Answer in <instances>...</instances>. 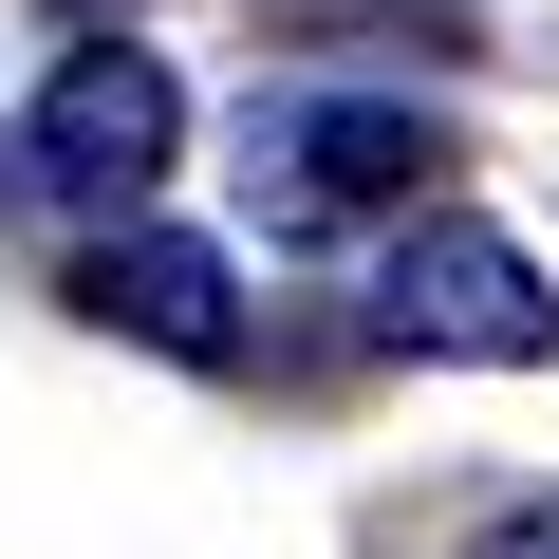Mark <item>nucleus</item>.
Returning a JSON list of instances; mask_svg holds the SVG:
<instances>
[{"mask_svg":"<svg viewBox=\"0 0 559 559\" xmlns=\"http://www.w3.org/2000/svg\"><path fill=\"white\" fill-rule=\"evenodd\" d=\"M75 318H94V336H131V355H168V373H242V355H261L242 261H224V242H187V224H150V205L75 242Z\"/></svg>","mask_w":559,"mask_h":559,"instance_id":"4","label":"nucleus"},{"mask_svg":"<svg viewBox=\"0 0 559 559\" xmlns=\"http://www.w3.org/2000/svg\"><path fill=\"white\" fill-rule=\"evenodd\" d=\"M373 336L392 355H448V373H540L559 355V280L485 224V205H411L373 242Z\"/></svg>","mask_w":559,"mask_h":559,"instance_id":"3","label":"nucleus"},{"mask_svg":"<svg viewBox=\"0 0 559 559\" xmlns=\"http://www.w3.org/2000/svg\"><path fill=\"white\" fill-rule=\"evenodd\" d=\"M280 20H411V38H466V0H280Z\"/></svg>","mask_w":559,"mask_h":559,"instance_id":"6","label":"nucleus"},{"mask_svg":"<svg viewBox=\"0 0 559 559\" xmlns=\"http://www.w3.org/2000/svg\"><path fill=\"white\" fill-rule=\"evenodd\" d=\"M0 187H20V150H0Z\"/></svg>","mask_w":559,"mask_h":559,"instance_id":"7","label":"nucleus"},{"mask_svg":"<svg viewBox=\"0 0 559 559\" xmlns=\"http://www.w3.org/2000/svg\"><path fill=\"white\" fill-rule=\"evenodd\" d=\"M187 168V75L150 57V38H57V75H38V112H20V187L38 205H75V224H131L150 187Z\"/></svg>","mask_w":559,"mask_h":559,"instance_id":"2","label":"nucleus"},{"mask_svg":"<svg viewBox=\"0 0 559 559\" xmlns=\"http://www.w3.org/2000/svg\"><path fill=\"white\" fill-rule=\"evenodd\" d=\"M448 168H466V131L411 112V94H261V112H242V187H261L280 242L411 224V205H448Z\"/></svg>","mask_w":559,"mask_h":559,"instance_id":"1","label":"nucleus"},{"mask_svg":"<svg viewBox=\"0 0 559 559\" xmlns=\"http://www.w3.org/2000/svg\"><path fill=\"white\" fill-rule=\"evenodd\" d=\"M448 559H559V485H503V503H485Z\"/></svg>","mask_w":559,"mask_h":559,"instance_id":"5","label":"nucleus"}]
</instances>
